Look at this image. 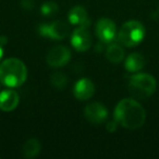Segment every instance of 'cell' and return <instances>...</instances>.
<instances>
[{
	"instance_id": "1",
	"label": "cell",
	"mask_w": 159,
	"mask_h": 159,
	"mask_svg": "<svg viewBox=\"0 0 159 159\" xmlns=\"http://www.w3.org/2000/svg\"><path fill=\"white\" fill-rule=\"evenodd\" d=\"M115 120L124 128L135 130L145 123L146 112L139 102L125 98L120 100L116 106Z\"/></svg>"
},
{
	"instance_id": "2",
	"label": "cell",
	"mask_w": 159,
	"mask_h": 159,
	"mask_svg": "<svg viewBox=\"0 0 159 159\" xmlns=\"http://www.w3.org/2000/svg\"><path fill=\"white\" fill-rule=\"evenodd\" d=\"M27 69L16 58H9L0 64V82L8 87H19L26 81Z\"/></svg>"
},
{
	"instance_id": "3",
	"label": "cell",
	"mask_w": 159,
	"mask_h": 159,
	"mask_svg": "<svg viewBox=\"0 0 159 159\" xmlns=\"http://www.w3.org/2000/svg\"><path fill=\"white\" fill-rule=\"evenodd\" d=\"M157 82L154 76L147 73H137L131 76L129 81V92L132 97L145 99L155 93Z\"/></svg>"
},
{
	"instance_id": "4",
	"label": "cell",
	"mask_w": 159,
	"mask_h": 159,
	"mask_svg": "<svg viewBox=\"0 0 159 159\" xmlns=\"http://www.w3.org/2000/svg\"><path fill=\"white\" fill-rule=\"evenodd\" d=\"M145 27L141 22L131 20L122 25L118 34V40L126 47H134L143 40Z\"/></svg>"
},
{
	"instance_id": "5",
	"label": "cell",
	"mask_w": 159,
	"mask_h": 159,
	"mask_svg": "<svg viewBox=\"0 0 159 159\" xmlns=\"http://www.w3.org/2000/svg\"><path fill=\"white\" fill-rule=\"evenodd\" d=\"M39 34L51 39H63L69 34V25L63 21H55L49 24L39 25Z\"/></svg>"
},
{
	"instance_id": "6",
	"label": "cell",
	"mask_w": 159,
	"mask_h": 159,
	"mask_svg": "<svg viewBox=\"0 0 159 159\" xmlns=\"http://www.w3.org/2000/svg\"><path fill=\"white\" fill-rule=\"evenodd\" d=\"M92 36L87 27L79 26L71 35V45L77 51H85L92 46Z\"/></svg>"
},
{
	"instance_id": "7",
	"label": "cell",
	"mask_w": 159,
	"mask_h": 159,
	"mask_svg": "<svg viewBox=\"0 0 159 159\" xmlns=\"http://www.w3.org/2000/svg\"><path fill=\"white\" fill-rule=\"evenodd\" d=\"M71 52L66 46H55L47 53V63L53 68L63 66L70 61Z\"/></svg>"
},
{
	"instance_id": "8",
	"label": "cell",
	"mask_w": 159,
	"mask_h": 159,
	"mask_svg": "<svg viewBox=\"0 0 159 159\" xmlns=\"http://www.w3.org/2000/svg\"><path fill=\"white\" fill-rule=\"evenodd\" d=\"M116 24L112 20L102 18L96 24V35L102 43H111L116 37Z\"/></svg>"
},
{
	"instance_id": "9",
	"label": "cell",
	"mask_w": 159,
	"mask_h": 159,
	"mask_svg": "<svg viewBox=\"0 0 159 159\" xmlns=\"http://www.w3.org/2000/svg\"><path fill=\"white\" fill-rule=\"evenodd\" d=\"M84 116L91 123L100 124L107 119L108 111L106 107L100 102H92L85 107Z\"/></svg>"
},
{
	"instance_id": "10",
	"label": "cell",
	"mask_w": 159,
	"mask_h": 159,
	"mask_svg": "<svg viewBox=\"0 0 159 159\" xmlns=\"http://www.w3.org/2000/svg\"><path fill=\"white\" fill-rule=\"evenodd\" d=\"M74 96L80 100H87L95 93V86L89 79H81L74 85Z\"/></svg>"
},
{
	"instance_id": "11",
	"label": "cell",
	"mask_w": 159,
	"mask_h": 159,
	"mask_svg": "<svg viewBox=\"0 0 159 159\" xmlns=\"http://www.w3.org/2000/svg\"><path fill=\"white\" fill-rule=\"evenodd\" d=\"M19 105V95L16 91L5 89L0 92V109L2 111H12Z\"/></svg>"
},
{
	"instance_id": "12",
	"label": "cell",
	"mask_w": 159,
	"mask_h": 159,
	"mask_svg": "<svg viewBox=\"0 0 159 159\" xmlns=\"http://www.w3.org/2000/svg\"><path fill=\"white\" fill-rule=\"evenodd\" d=\"M68 18L71 24L77 25V26L89 27V24H91L86 10L81 6H76V7L72 8L69 12Z\"/></svg>"
},
{
	"instance_id": "13",
	"label": "cell",
	"mask_w": 159,
	"mask_h": 159,
	"mask_svg": "<svg viewBox=\"0 0 159 159\" xmlns=\"http://www.w3.org/2000/svg\"><path fill=\"white\" fill-rule=\"evenodd\" d=\"M145 66V59L141 53H131L125 60V69L129 72H137Z\"/></svg>"
},
{
	"instance_id": "14",
	"label": "cell",
	"mask_w": 159,
	"mask_h": 159,
	"mask_svg": "<svg viewBox=\"0 0 159 159\" xmlns=\"http://www.w3.org/2000/svg\"><path fill=\"white\" fill-rule=\"evenodd\" d=\"M106 57L112 63H119L124 58V50L122 46L117 43H112L108 46L106 50Z\"/></svg>"
},
{
	"instance_id": "15",
	"label": "cell",
	"mask_w": 159,
	"mask_h": 159,
	"mask_svg": "<svg viewBox=\"0 0 159 159\" xmlns=\"http://www.w3.org/2000/svg\"><path fill=\"white\" fill-rule=\"evenodd\" d=\"M40 147L42 145L37 139H30L23 146V156L25 158H34L40 152Z\"/></svg>"
},
{
	"instance_id": "16",
	"label": "cell",
	"mask_w": 159,
	"mask_h": 159,
	"mask_svg": "<svg viewBox=\"0 0 159 159\" xmlns=\"http://www.w3.org/2000/svg\"><path fill=\"white\" fill-rule=\"evenodd\" d=\"M50 82L56 89H64V86L66 85V76L63 74V73L56 72L51 75Z\"/></svg>"
},
{
	"instance_id": "17",
	"label": "cell",
	"mask_w": 159,
	"mask_h": 159,
	"mask_svg": "<svg viewBox=\"0 0 159 159\" xmlns=\"http://www.w3.org/2000/svg\"><path fill=\"white\" fill-rule=\"evenodd\" d=\"M40 12L45 16H51L58 12V6L52 1H47L40 7Z\"/></svg>"
},
{
	"instance_id": "18",
	"label": "cell",
	"mask_w": 159,
	"mask_h": 159,
	"mask_svg": "<svg viewBox=\"0 0 159 159\" xmlns=\"http://www.w3.org/2000/svg\"><path fill=\"white\" fill-rule=\"evenodd\" d=\"M117 124H118L117 121H115V122H109L108 125H107V130H108L109 132H113V131L116 130V128H117Z\"/></svg>"
},
{
	"instance_id": "19",
	"label": "cell",
	"mask_w": 159,
	"mask_h": 159,
	"mask_svg": "<svg viewBox=\"0 0 159 159\" xmlns=\"http://www.w3.org/2000/svg\"><path fill=\"white\" fill-rule=\"evenodd\" d=\"M2 56H3V49H2V47H1V44H0V60H1Z\"/></svg>"
}]
</instances>
